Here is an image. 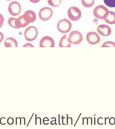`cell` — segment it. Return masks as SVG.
Listing matches in <instances>:
<instances>
[{
    "mask_svg": "<svg viewBox=\"0 0 115 129\" xmlns=\"http://www.w3.org/2000/svg\"><path fill=\"white\" fill-rule=\"evenodd\" d=\"M56 26L59 32L63 34H66L71 30L72 24L68 19H62L57 22Z\"/></svg>",
    "mask_w": 115,
    "mask_h": 129,
    "instance_id": "cell-1",
    "label": "cell"
},
{
    "mask_svg": "<svg viewBox=\"0 0 115 129\" xmlns=\"http://www.w3.org/2000/svg\"><path fill=\"white\" fill-rule=\"evenodd\" d=\"M24 38L27 41L32 42L36 40L38 36V30L36 26H30L25 30Z\"/></svg>",
    "mask_w": 115,
    "mask_h": 129,
    "instance_id": "cell-2",
    "label": "cell"
},
{
    "mask_svg": "<svg viewBox=\"0 0 115 129\" xmlns=\"http://www.w3.org/2000/svg\"><path fill=\"white\" fill-rule=\"evenodd\" d=\"M67 14L69 19L72 21L79 20L82 15L81 10L76 6H71L69 7Z\"/></svg>",
    "mask_w": 115,
    "mask_h": 129,
    "instance_id": "cell-3",
    "label": "cell"
},
{
    "mask_svg": "<svg viewBox=\"0 0 115 129\" xmlns=\"http://www.w3.org/2000/svg\"><path fill=\"white\" fill-rule=\"evenodd\" d=\"M109 12L108 9L106 6L102 5L97 6L93 11V16L98 19H104Z\"/></svg>",
    "mask_w": 115,
    "mask_h": 129,
    "instance_id": "cell-4",
    "label": "cell"
},
{
    "mask_svg": "<svg viewBox=\"0 0 115 129\" xmlns=\"http://www.w3.org/2000/svg\"><path fill=\"white\" fill-rule=\"evenodd\" d=\"M53 12L52 9L49 7H44L40 9L38 16L40 20L43 21H48L53 16Z\"/></svg>",
    "mask_w": 115,
    "mask_h": 129,
    "instance_id": "cell-5",
    "label": "cell"
},
{
    "mask_svg": "<svg viewBox=\"0 0 115 129\" xmlns=\"http://www.w3.org/2000/svg\"><path fill=\"white\" fill-rule=\"evenodd\" d=\"M69 39L71 44L74 45H78L83 40V36L80 31L73 30L69 34Z\"/></svg>",
    "mask_w": 115,
    "mask_h": 129,
    "instance_id": "cell-6",
    "label": "cell"
},
{
    "mask_svg": "<svg viewBox=\"0 0 115 129\" xmlns=\"http://www.w3.org/2000/svg\"><path fill=\"white\" fill-rule=\"evenodd\" d=\"M21 11L20 4L17 1H12L9 5L8 11L11 15L16 16L20 14Z\"/></svg>",
    "mask_w": 115,
    "mask_h": 129,
    "instance_id": "cell-7",
    "label": "cell"
},
{
    "mask_svg": "<svg viewBox=\"0 0 115 129\" xmlns=\"http://www.w3.org/2000/svg\"><path fill=\"white\" fill-rule=\"evenodd\" d=\"M86 39L88 43L91 45L98 44L101 41V38L98 34L95 31L88 32L86 35Z\"/></svg>",
    "mask_w": 115,
    "mask_h": 129,
    "instance_id": "cell-8",
    "label": "cell"
},
{
    "mask_svg": "<svg viewBox=\"0 0 115 129\" xmlns=\"http://www.w3.org/2000/svg\"><path fill=\"white\" fill-rule=\"evenodd\" d=\"M39 47H54L55 42L52 37L46 36L42 37L39 42Z\"/></svg>",
    "mask_w": 115,
    "mask_h": 129,
    "instance_id": "cell-9",
    "label": "cell"
},
{
    "mask_svg": "<svg viewBox=\"0 0 115 129\" xmlns=\"http://www.w3.org/2000/svg\"><path fill=\"white\" fill-rule=\"evenodd\" d=\"M97 31L98 34L103 37H108L111 35L112 29L110 27L106 24H101L97 26Z\"/></svg>",
    "mask_w": 115,
    "mask_h": 129,
    "instance_id": "cell-10",
    "label": "cell"
},
{
    "mask_svg": "<svg viewBox=\"0 0 115 129\" xmlns=\"http://www.w3.org/2000/svg\"><path fill=\"white\" fill-rule=\"evenodd\" d=\"M23 15L24 18L27 23H33L36 21L37 19V16L35 12L33 10H27L24 12Z\"/></svg>",
    "mask_w": 115,
    "mask_h": 129,
    "instance_id": "cell-11",
    "label": "cell"
},
{
    "mask_svg": "<svg viewBox=\"0 0 115 129\" xmlns=\"http://www.w3.org/2000/svg\"><path fill=\"white\" fill-rule=\"evenodd\" d=\"M4 46L6 48L10 47H18V42L13 37H8L4 42Z\"/></svg>",
    "mask_w": 115,
    "mask_h": 129,
    "instance_id": "cell-12",
    "label": "cell"
},
{
    "mask_svg": "<svg viewBox=\"0 0 115 129\" xmlns=\"http://www.w3.org/2000/svg\"><path fill=\"white\" fill-rule=\"evenodd\" d=\"M71 46V43L70 41L69 37H67L66 34L62 37L59 41V46L61 48H68Z\"/></svg>",
    "mask_w": 115,
    "mask_h": 129,
    "instance_id": "cell-13",
    "label": "cell"
},
{
    "mask_svg": "<svg viewBox=\"0 0 115 129\" xmlns=\"http://www.w3.org/2000/svg\"><path fill=\"white\" fill-rule=\"evenodd\" d=\"M15 24H16L17 29L25 28V27H26L27 25H28L29 24V23H27L25 20L23 15L20 16L19 18H16V21H15Z\"/></svg>",
    "mask_w": 115,
    "mask_h": 129,
    "instance_id": "cell-14",
    "label": "cell"
},
{
    "mask_svg": "<svg viewBox=\"0 0 115 129\" xmlns=\"http://www.w3.org/2000/svg\"><path fill=\"white\" fill-rule=\"evenodd\" d=\"M104 20L106 23L108 24H115V12L112 11H109L108 14L104 18Z\"/></svg>",
    "mask_w": 115,
    "mask_h": 129,
    "instance_id": "cell-15",
    "label": "cell"
},
{
    "mask_svg": "<svg viewBox=\"0 0 115 129\" xmlns=\"http://www.w3.org/2000/svg\"><path fill=\"white\" fill-rule=\"evenodd\" d=\"M82 5L86 8H89L94 5V0H81Z\"/></svg>",
    "mask_w": 115,
    "mask_h": 129,
    "instance_id": "cell-16",
    "label": "cell"
},
{
    "mask_svg": "<svg viewBox=\"0 0 115 129\" xmlns=\"http://www.w3.org/2000/svg\"><path fill=\"white\" fill-rule=\"evenodd\" d=\"M61 0H47V3L49 6L53 7H57L61 5Z\"/></svg>",
    "mask_w": 115,
    "mask_h": 129,
    "instance_id": "cell-17",
    "label": "cell"
},
{
    "mask_svg": "<svg viewBox=\"0 0 115 129\" xmlns=\"http://www.w3.org/2000/svg\"><path fill=\"white\" fill-rule=\"evenodd\" d=\"M16 19V18H14V17H11V18H9L8 20H7V23H8L9 25L11 27H12V28H15V29H17L16 24H15Z\"/></svg>",
    "mask_w": 115,
    "mask_h": 129,
    "instance_id": "cell-18",
    "label": "cell"
},
{
    "mask_svg": "<svg viewBox=\"0 0 115 129\" xmlns=\"http://www.w3.org/2000/svg\"><path fill=\"white\" fill-rule=\"evenodd\" d=\"M104 4L111 8L115 7V0H103Z\"/></svg>",
    "mask_w": 115,
    "mask_h": 129,
    "instance_id": "cell-19",
    "label": "cell"
},
{
    "mask_svg": "<svg viewBox=\"0 0 115 129\" xmlns=\"http://www.w3.org/2000/svg\"><path fill=\"white\" fill-rule=\"evenodd\" d=\"M102 47H115V42L113 41H106L101 46Z\"/></svg>",
    "mask_w": 115,
    "mask_h": 129,
    "instance_id": "cell-20",
    "label": "cell"
},
{
    "mask_svg": "<svg viewBox=\"0 0 115 129\" xmlns=\"http://www.w3.org/2000/svg\"><path fill=\"white\" fill-rule=\"evenodd\" d=\"M4 21H5V19L3 15L0 13V28L3 26Z\"/></svg>",
    "mask_w": 115,
    "mask_h": 129,
    "instance_id": "cell-21",
    "label": "cell"
},
{
    "mask_svg": "<svg viewBox=\"0 0 115 129\" xmlns=\"http://www.w3.org/2000/svg\"><path fill=\"white\" fill-rule=\"evenodd\" d=\"M22 47H34V46L32 43H25L24 45L22 46Z\"/></svg>",
    "mask_w": 115,
    "mask_h": 129,
    "instance_id": "cell-22",
    "label": "cell"
},
{
    "mask_svg": "<svg viewBox=\"0 0 115 129\" xmlns=\"http://www.w3.org/2000/svg\"><path fill=\"white\" fill-rule=\"evenodd\" d=\"M4 34L2 33V32L0 31V43H1L2 41L4 40Z\"/></svg>",
    "mask_w": 115,
    "mask_h": 129,
    "instance_id": "cell-23",
    "label": "cell"
},
{
    "mask_svg": "<svg viewBox=\"0 0 115 129\" xmlns=\"http://www.w3.org/2000/svg\"><path fill=\"white\" fill-rule=\"evenodd\" d=\"M29 1L33 4H37L40 2L41 0H29Z\"/></svg>",
    "mask_w": 115,
    "mask_h": 129,
    "instance_id": "cell-24",
    "label": "cell"
},
{
    "mask_svg": "<svg viewBox=\"0 0 115 129\" xmlns=\"http://www.w3.org/2000/svg\"><path fill=\"white\" fill-rule=\"evenodd\" d=\"M5 1H12V0H5Z\"/></svg>",
    "mask_w": 115,
    "mask_h": 129,
    "instance_id": "cell-25",
    "label": "cell"
}]
</instances>
